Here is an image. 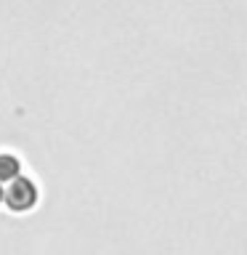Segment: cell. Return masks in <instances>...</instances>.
Returning a JSON list of instances; mask_svg holds the SVG:
<instances>
[{
    "instance_id": "1",
    "label": "cell",
    "mask_w": 247,
    "mask_h": 255,
    "mask_svg": "<svg viewBox=\"0 0 247 255\" xmlns=\"http://www.w3.org/2000/svg\"><path fill=\"white\" fill-rule=\"evenodd\" d=\"M3 199H5V205L11 207V210L24 213L37 202V189H35V183L27 181V178H16L11 183V189L3 194Z\"/></svg>"
},
{
    "instance_id": "3",
    "label": "cell",
    "mask_w": 247,
    "mask_h": 255,
    "mask_svg": "<svg viewBox=\"0 0 247 255\" xmlns=\"http://www.w3.org/2000/svg\"><path fill=\"white\" fill-rule=\"evenodd\" d=\"M3 194H5V191H3V189H0V202H3Z\"/></svg>"
},
{
    "instance_id": "2",
    "label": "cell",
    "mask_w": 247,
    "mask_h": 255,
    "mask_svg": "<svg viewBox=\"0 0 247 255\" xmlns=\"http://www.w3.org/2000/svg\"><path fill=\"white\" fill-rule=\"evenodd\" d=\"M19 175V159L13 154H0V181H11Z\"/></svg>"
}]
</instances>
